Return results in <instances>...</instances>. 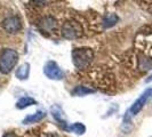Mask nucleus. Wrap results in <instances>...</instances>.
Returning a JSON list of instances; mask_svg holds the SVG:
<instances>
[{
	"label": "nucleus",
	"instance_id": "5",
	"mask_svg": "<svg viewBox=\"0 0 152 137\" xmlns=\"http://www.w3.org/2000/svg\"><path fill=\"white\" fill-rule=\"evenodd\" d=\"M44 73L47 78H49L52 80H62L64 77L61 68L54 61H49L46 63L45 66H44Z\"/></svg>",
	"mask_w": 152,
	"mask_h": 137
},
{
	"label": "nucleus",
	"instance_id": "4",
	"mask_svg": "<svg viewBox=\"0 0 152 137\" xmlns=\"http://www.w3.org/2000/svg\"><path fill=\"white\" fill-rule=\"evenodd\" d=\"M151 96H152V88H149V89H146V90L134 102V104L130 106L128 113H126V114H128V117H132V115H136L137 113H140V111L144 107L145 103L148 102V99L150 98Z\"/></svg>",
	"mask_w": 152,
	"mask_h": 137
},
{
	"label": "nucleus",
	"instance_id": "11",
	"mask_svg": "<svg viewBox=\"0 0 152 137\" xmlns=\"http://www.w3.org/2000/svg\"><path fill=\"white\" fill-rule=\"evenodd\" d=\"M34 104H37L36 99H33L32 97H30V96H25V97H22V98H20L17 101L16 107L20 109V110H23V109H25V107H29V106H31V105H34Z\"/></svg>",
	"mask_w": 152,
	"mask_h": 137
},
{
	"label": "nucleus",
	"instance_id": "16",
	"mask_svg": "<svg viewBox=\"0 0 152 137\" xmlns=\"http://www.w3.org/2000/svg\"><path fill=\"white\" fill-rule=\"evenodd\" d=\"M33 1H34V2H42L44 0H33Z\"/></svg>",
	"mask_w": 152,
	"mask_h": 137
},
{
	"label": "nucleus",
	"instance_id": "2",
	"mask_svg": "<svg viewBox=\"0 0 152 137\" xmlns=\"http://www.w3.org/2000/svg\"><path fill=\"white\" fill-rule=\"evenodd\" d=\"M18 62V53L15 49L6 48L0 54V72L8 74L16 66Z\"/></svg>",
	"mask_w": 152,
	"mask_h": 137
},
{
	"label": "nucleus",
	"instance_id": "13",
	"mask_svg": "<svg viewBox=\"0 0 152 137\" xmlns=\"http://www.w3.org/2000/svg\"><path fill=\"white\" fill-rule=\"evenodd\" d=\"M66 130L69 131H72V133H76L77 135H83L86 133V126L81 122H76L73 125H71L69 128H66Z\"/></svg>",
	"mask_w": 152,
	"mask_h": 137
},
{
	"label": "nucleus",
	"instance_id": "15",
	"mask_svg": "<svg viewBox=\"0 0 152 137\" xmlns=\"http://www.w3.org/2000/svg\"><path fill=\"white\" fill-rule=\"evenodd\" d=\"M145 81H146V82H151V81H152V74L150 77H149V78H148V79H146Z\"/></svg>",
	"mask_w": 152,
	"mask_h": 137
},
{
	"label": "nucleus",
	"instance_id": "9",
	"mask_svg": "<svg viewBox=\"0 0 152 137\" xmlns=\"http://www.w3.org/2000/svg\"><path fill=\"white\" fill-rule=\"evenodd\" d=\"M46 117V113L44 111H37L36 113H32L26 115L23 119V123L24 125H31V123H36V122L41 121L44 118Z\"/></svg>",
	"mask_w": 152,
	"mask_h": 137
},
{
	"label": "nucleus",
	"instance_id": "8",
	"mask_svg": "<svg viewBox=\"0 0 152 137\" xmlns=\"http://www.w3.org/2000/svg\"><path fill=\"white\" fill-rule=\"evenodd\" d=\"M15 76L18 80H26L30 76V64L23 63L18 68H16Z\"/></svg>",
	"mask_w": 152,
	"mask_h": 137
},
{
	"label": "nucleus",
	"instance_id": "1",
	"mask_svg": "<svg viewBox=\"0 0 152 137\" xmlns=\"http://www.w3.org/2000/svg\"><path fill=\"white\" fill-rule=\"evenodd\" d=\"M71 56H72V62L75 66L81 70V68H86L91 63L94 58V52L91 48H88V47H78V48H73Z\"/></svg>",
	"mask_w": 152,
	"mask_h": 137
},
{
	"label": "nucleus",
	"instance_id": "10",
	"mask_svg": "<svg viewBox=\"0 0 152 137\" xmlns=\"http://www.w3.org/2000/svg\"><path fill=\"white\" fill-rule=\"evenodd\" d=\"M118 21H119V17L115 14H113V13L107 14V15L104 16V18H103V26L105 29H110V28L114 26L118 23Z\"/></svg>",
	"mask_w": 152,
	"mask_h": 137
},
{
	"label": "nucleus",
	"instance_id": "14",
	"mask_svg": "<svg viewBox=\"0 0 152 137\" xmlns=\"http://www.w3.org/2000/svg\"><path fill=\"white\" fill-rule=\"evenodd\" d=\"M4 137H17L15 135V134H13V133H8V134H6Z\"/></svg>",
	"mask_w": 152,
	"mask_h": 137
},
{
	"label": "nucleus",
	"instance_id": "3",
	"mask_svg": "<svg viewBox=\"0 0 152 137\" xmlns=\"http://www.w3.org/2000/svg\"><path fill=\"white\" fill-rule=\"evenodd\" d=\"M83 34V28L76 21H68L62 26V36L65 39H77Z\"/></svg>",
	"mask_w": 152,
	"mask_h": 137
},
{
	"label": "nucleus",
	"instance_id": "6",
	"mask_svg": "<svg viewBox=\"0 0 152 137\" xmlns=\"http://www.w3.org/2000/svg\"><path fill=\"white\" fill-rule=\"evenodd\" d=\"M2 28L8 33L15 34L22 29V21L18 16H10L2 22Z\"/></svg>",
	"mask_w": 152,
	"mask_h": 137
},
{
	"label": "nucleus",
	"instance_id": "12",
	"mask_svg": "<svg viewBox=\"0 0 152 137\" xmlns=\"http://www.w3.org/2000/svg\"><path fill=\"white\" fill-rule=\"evenodd\" d=\"M95 90L88 88L86 86H77L73 90L71 91V94L73 96H86V95H89V94H94Z\"/></svg>",
	"mask_w": 152,
	"mask_h": 137
},
{
	"label": "nucleus",
	"instance_id": "7",
	"mask_svg": "<svg viewBox=\"0 0 152 137\" xmlns=\"http://www.w3.org/2000/svg\"><path fill=\"white\" fill-rule=\"evenodd\" d=\"M56 25H57V22L52 16L44 17L39 22V28H40V30L44 31V32H52L53 30H55Z\"/></svg>",
	"mask_w": 152,
	"mask_h": 137
}]
</instances>
